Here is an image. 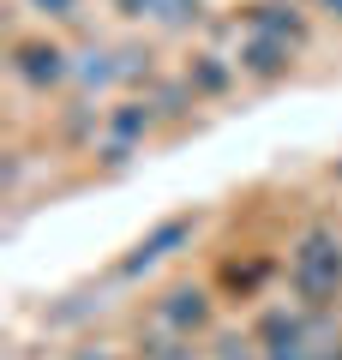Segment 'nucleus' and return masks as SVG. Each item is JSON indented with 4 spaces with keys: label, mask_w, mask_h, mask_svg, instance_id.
Returning <instances> with one entry per match:
<instances>
[{
    "label": "nucleus",
    "mask_w": 342,
    "mask_h": 360,
    "mask_svg": "<svg viewBox=\"0 0 342 360\" xmlns=\"http://www.w3.org/2000/svg\"><path fill=\"white\" fill-rule=\"evenodd\" d=\"M294 276H300L306 295H330V288L342 283V258H336V246H330L324 234H306V246L294 252Z\"/></svg>",
    "instance_id": "nucleus-1"
},
{
    "label": "nucleus",
    "mask_w": 342,
    "mask_h": 360,
    "mask_svg": "<svg viewBox=\"0 0 342 360\" xmlns=\"http://www.w3.org/2000/svg\"><path fill=\"white\" fill-rule=\"evenodd\" d=\"M175 240H186V222H168V229H156L151 240L139 246V258H132V270H139V264H156V258H163V252H168Z\"/></svg>",
    "instance_id": "nucleus-2"
},
{
    "label": "nucleus",
    "mask_w": 342,
    "mask_h": 360,
    "mask_svg": "<svg viewBox=\"0 0 342 360\" xmlns=\"http://www.w3.org/2000/svg\"><path fill=\"white\" fill-rule=\"evenodd\" d=\"M282 54H289V49H282V42L258 37L253 49H246V60H253V72H277V66H282Z\"/></svg>",
    "instance_id": "nucleus-3"
},
{
    "label": "nucleus",
    "mask_w": 342,
    "mask_h": 360,
    "mask_svg": "<svg viewBox=\"0 0 342 360\" xmlns=\"http://www.w3.org/2000/svg\"><path fill=\"white\" fill-rule=\"evenodd\" d=\"M25 60H30V66H25L30 78H61V54H54V49H30Z\"/></svg>",
    "instance_id": "nucleus-4"
},
{
    "label": "nucleus",
    "mask_w": 342,
    "mask_h": 360,
    "mask_svg": "<svg viewBox=\"0 0 342 360\" xmlns=\"http://www.w3.org/2000/svg\"><path fill=\"white\" fill-rule=\"evenodd\" d=\"M168 319H175V324H198V319H204V300H198V295H175Z\"/></svg>",
    "instance_id": "nucleus-5"
},
{
    "label": "nucleus",
    "mask_w": 342,
    "mask_h": 360,
    "mask_svg": "<svg viewBox=\"0 0 342 360\" xmlns=\"http://www.w3.org/2000/svg\"><path fill=\"white\" fill-rule=\"evenodd\" d=\"M42 6H72V0H42Z\"/></svg>",
    "instance_id": "nucleus-6"
},
{
    "label": "nucleus",
    "mask_w": 342,
    "mask_h": 360,
    "mask_svg": "<svg viewBox=\"0 0 342 360\" xmlns=\"http://www.w3.org/2000/svg\"><path fill=\"white\" fill-rule=\"evenodd\" d=\"M330 6H342V0H330Z\"/></svg>",
    "instance_id": "nucleus-7"
}]
</instances>
